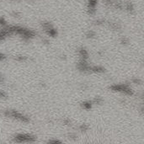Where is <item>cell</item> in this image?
Returning a JSON list of instances; mask_svg holds the SVG:
<instances>
[{
  "label": "cell",
  "mask_w": 144,
  "mask_h": 144,
  "mask_svg": "<svg viewBox=\"0 0 144 144\" xmlns=\"http://www.w3.org/2000/svg\"><path fill=\"white\" fill-rule=\"evenodd\" d=\"M14 141L17 142H30L35 141V137L29 134H19L14 137Z\"/></svg>",
  "instance_id": "obj_1"
},
{
  "label": "cell",
  "mask_w": 144,
  "mask_h": 144,
  "mask_svg": "<svg viewBox=\"0 0 144 144\" xmlns=\"http://www.w3.org/2000/svg\"><path fill=\"white\" fill-rule=\"evenodd\" d=\"M7 115H8L9 116H11V117H14V119L16 120H19V121H23V122H27L28 121V119L27 117H25V116H23L22 114L19 113V112H17L15 111H10V112H7Z\"/></svg>",
  "instance_id": "obj_2"
}]
</instances>
